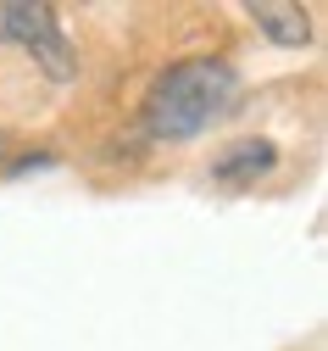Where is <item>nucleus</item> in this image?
<instances>
[{"label":"nucleus","instance_id":"1","mask_svg":"<svg viewBox=\"0 0 328 351\" xmlns=\"http://www.w3.org/2000/svg\"><path fill=\"white\" fill-rule=\"evenodd\" d=\"M234 101H240V73L217 56H190L151 84L145 128L151 140H195L234 112Z\"/></svg>","mask_w":328,"mask_h":351},{"label":"nucleus","instance_id":"2","mask_svg":"<svg viewBox=\"0 0 328 351\" xmlns=\"http://www.w3.org/2000/svg\"><path fill=\"white\" fill-rule=\"evenodd\" d=\"M0 45H23L39 73L51 84H73L78 78V51L56 17V6H34V0H0Z\"/></svg>","mask_w":328,"mask_h":351},{"label":"nucleus","instance_id":"3","mask_svg":"<svg viewBox=\"0 0 328 351\" xmlns=\"http://www.w3.org/2000/svg\"><path fill=\"white\" fill-rule=\"evenodd\" d=\"M245 17L256 23V34H267L273 45H284V51L312 45V12L306 6H290V0H251Z\"/></svg>","mask_w":328,"mask_h":351},{"label":"nucleus","instance_id":"4","mask_svg":"<svg viewBox=\"0 0 328 351\" xmlns=\"http://www.w3.org/2000/svg\"><path fill=\"white\" fill-rule=\"evenodd\" d=\"M273 167H278V145H273V140H240V145H228V151L212 162V179L245 190V184L267 179Z\"/></svg>","mask_w":328,"mask_h":351},{"label":"nucleus","instance_id":"5","mask_svg":"<svg viewBox=\"0 0 328 351\" xmlns=\"http://www.w3.org/2000/svg\"><path fill=\"white\" fill-rule=\"evenodd\" d=\"M6 145H12V140H6V134H0V156H6Z\"/></svg>","mask_w":328,"mask_h":351}]
</instances>
